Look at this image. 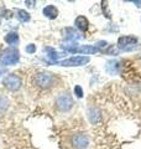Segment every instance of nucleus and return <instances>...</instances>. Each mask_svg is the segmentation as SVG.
Here are the masks:
<instances>
[{
	"instance_id": "f257e3e1",
	"label": "nucleus",
	"mask_w": 141,
	"mask_h": 149,
	"mask_svg": "<svg viewBox=\"0 0 141 149\" xmlns=\"http://www.w3.org/2000/svg\"><path fill=\"white\" fill-rule=\"evenodd\" d=\"M20 61V52L17 49H6L3 51V54L0 55V63L3 66H11V65H16Z\"/></svg>"
},
{
	"instance_id": "f03ea898",
	"label": "nucleus",
	"mask_w": 141,
	"mask_h": 149,
	"mask_svg": "<svg viewBox=\"0 0 141 149\" xmlns=\"http://www.w3.org/2000/svg\"><path fill=\"white\" fill-rule=\"evenodd\" d=\"M56 107L61 111V112H67L73 107V100L70 97L69 93H61L56 100Z\"/></svg>"
},
{
	"instance_id": "7ed1b4c3",
	"label": "nucleus",
	"mask_w": 141,
	"mask_h": 149,
	"mask_svg": "<svg viewBox=\"0 0 141 149\" xmlns=\"http://www.w3.org/2000/svg\"><path fill=\"white\" fill-rule=\"evenodd\" d=\"M35 82H36V85L41 88H48L53 85L55 77H53V74L50 72H40L36 74Z\"/></svg>"
},
{
	"instance_id": "20e7f679",
	"label": "nucleus",
	"mask_w": 141,
	"mask_h": 149,
	"mask_svg": "<svg viewBox=\"0 0 141 149\" xmlns=\"http://www.w3.org/2000/svg\"><path fill=\"white\" fill-rule=\"evenodd\" d=\"M91 61V58L88 56H73V57H69L67 60H63L61 61L59 65L64 67H73V66H84L86 63H88Z\"/></svg>"
},
{
	"instance_id": "39448f33",
	"label": "nucleus",
	"mask_w": 141,
	"mask_h": 149,
	"mask_svg": "<svg viewBox=\"0 0 141 149\" xmlns=\"http://www.w3.org/2000/svg\"><path fill=\"white\" fill-rule=\"evenodd\" d=\"M3 85L10 91H17L19 88L21 87V80L19 76L11 73V74H8V76L4 78Z\"/></svg>"
},
{
	"instance_id": "423d86ee",
	"label": "nucleus",
	"mask_w": 141,
	"mask_h": 149,
	"mask_svg": "<svg viewBox=\"0 0 141 149\" xmlns=\"http://www.w3.org/2000/svg\"><path fill=\"white\" fill-rule=\"evenodd\" d=\"M135 44H138V37L135 36H121L118 40V46L121 50H134Z\"/></svg>"
},
{
	"instance_id": "0eeeda50",
	"label": "nucleus",
	"mask_w": 141,
	"mask_h": 149,
	"mask_svg": "<svg viewBox=\"0 0 141 149\" xmlns=\"http://www.w3.org/2000/svg\"><path fill=\"white\" fill-rule=\"evenodd\" d=\"M72 144L76 149H84L88 147L89 144V138L87 134L84 133H78V134H74L72 137Z\"/></svg>"
},
{
	"instance_id": "6e6552de",
	"label": "nucleus",
	"mask_w": 141,
	"mask_h": 149,
	"mask_svg": "<svg viewBox=\"0 0 141 149\" xmlns=\"http://www.w3.org/2000/svg\"><path fill=\"white\" fill-rule=\"evenodd\" d=\"M72 52H81V54H86V55H92V54L99 52V49H98L97 46L84 45V46H81V47H76Z\"/></svg>"
},
{
	"instance_id": "1a4fd4ad",
	"label": "nucleus",
	"mask_w": 141,
	"mask_h": 149,
	"mask_svg": "<svg viewBox=\"0 0 141 149\" xmlns=\"http://www.w3.org/2000/svg\"><path fill=\"white\" fill-rule=\"evenodd\" d=\"M42 13H44V15L50 19V20H53V19H56L58 16V10L57 8H56L55 5H47L44 8V10H42Z\"/></svg>"
},
{
	"instance_id": "9d476101",
	"label": "nucleus",
	"mask_w": 141,
	"mask_h": 149,
	"mask_svg": "<svg viewBox=\"0 0 141 149\" xmlns=\"http://www.w3.org/2000/svg\"><path fill=\"white\" fill-rule=\"evenodd\" d=\"M74 25H76V27H77L78 30H81V31H87L89 22H88V20H87L86 16L79 15V16L76 17V20H74Z\"/></svg>"
},
{
	"instance_id": "9b49d317",
	"label": "nucleus",
	"mask_w": 141,
	"mask_h": 149,
	"mask_svg": "<svg viewBox=\"0 0 141 149\" xmlns=\"http://www.w3.org/2000/svg\"><path fill=\"white\" fill-rule=\"evenodd\" d=\"M88 117H89V120H91L92 123H95L100 119V113L97 108L92 107V108H89V111H88Z\"/></svg>"
},
{
	"instance_id": "f8f14e48",
	"label": "nucleus",
	"mask_w": 141,
	"mask_h": 149,
	"mask_svg": "<svg viewBox=\"0 0 141 149\" xmlns=\"http://www.w3.org/2000/svg\"><path fill=\"white\" fill-rule=\"evenodd\" d=\"M16 19L19 21H21V22H27V21H30V14L27 13L26 10H22V9H19V10L16 11Z\"/></svg>"
},
{
	"instance_id": "ddd939ff",
	"label": "nucleus",
	"mask_w": 141,
	"mask_h": 149,
	"mask_svg": "<svg viewBox=\"0 0 141 149\" xmlns=\"http://www.w3.org/2000/svg\"><path fill=\"white\" fill-rule=\"evenodd\" d=\"M5 41L9 45H15L19 42V35L16 32H9V34L5 36Z\"/></svg>"
},
{
	"instance_id": "4468645a",
	"label": "nucleus",
	"mask_w": 141,
	"mask_h": 149,
	"mask_svg": "<svg viewBox=\"0 0 141 149\" xmlns=\"http://www.w3.org/2000/svg\"><path fill=\"white\" fill-rule=\"evenodd\" d=\"M81 36H78V34L76 31H74L72 27H68V29H66V40H78Z\"/></svg>"
},
{
	"instance_id": "2eb2a0df",
	"label": "nucleus",
	"mask_w": 141,
	"mask_h": 149,
	"mask_svg": "<svg viewBox=\"0 0 141 149\" xmlns=\"http://www.w3.org/2000/svg\"><path fill=\"white\" fill-rule=\"evenodd\" d=\"M25 51L27 54H34V52H36V45H34V44H29L25 47Z\"/></svg>"
},
{
	"instance_id": "dca6fc26",
	"label": "nucleus",
	"mask_w": 141,
	"mask_h": 149,
	"mask_svg": "<svg viewBox=\"0 0 141 149\" xmlns=\"http://www.w3.org/2000/svg\"><path fill=\"white\" fill-rule=\"evenodd\" d=\"M74 93H76V96L78 97V98H82L83 97V90L81 86H76L74 87Z\"/></svg>"
},
{
	"instance_id": "f3484780",
	"label": "nucleus",
	"mask_w": 141,
	"mask_h": 149,
	"mask_svg": "<svg viewBox=\"0 0 141 149\" xmlns=\"http://www.w3.org/2000/svg\"><path fill=\"white\" fill-rule=\"evenodd\" d=\"M108 44H106V41H98L97 42V47L99 49V47H105Z\"/></svg>"
},
{
	"instance_id": "a211bd4d",
	"label": "nucleus",
	"mask_w": 141,
	"mask_h": 149,
	"mask_svg": "<svg viewBox=\"0 0 141 149\" xmlns=\"http://www.w3.org/2000/svg\"><path fill=\"white\" fill-rule=\"evenodd\" d=\"M134 4H135V5L138 6V8H141V1H138V0H136V1H134Z\"/></svg>"
},
{
	"instance_id": "6ab92c4d",
	"label": "nucleus",
	"mask_w": 141,
	"mask_h": 149,
	"mask_svg": "<svg viewBox=\"0 0 141 149\" xmlns=\"http://www.w3.org/2000/svg\"><path fill=\"white\" fill-rule=\"evenodd\" d=\"M3 72H4L3 70H0V76H1V74H3Z\"/></svg>"
}]
</instances>
